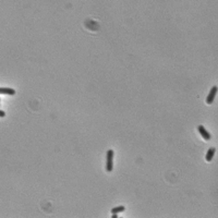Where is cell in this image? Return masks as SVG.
Returning a JSON list of instances; mask_svg holds the SVG:
<instances>
[{"label":"cell","mask_w":218,"mask_h":218,"mask_svg":"<svg viewBox=\"0 0 218 218\" xmlns=\"http://www.w3.org/2000/svg\"><path fill=\"white\" fill-rule=\"evenodd\" d=\"M113 156L115 152L112 150H108L106 154V171L111 172L113 170Z\"/></svg>","instance_id":"1"},{"label":"cell","mask_w":218,"mask_h":218,"mask_svg":"<svg viewBox=\"0 0 218 218\" xmlns=\"http://www.w3.org/2000/svg\"><path fill=\"white\" fill-rule=\"evenodd\" d=\"M218 92V87L215 85V86H213L211 88V91H209V93L207 95V97H206V104H208V105H211L213 104V101L215 100V97H216V94Z\"/></svg>","instance_id":"2"},{"label":"cell","mask_w":218,"mask_h":218,"mask_svg":"<svg viewBox=\"0 0 218 218\" xmlns=\"http://www.w3.org/2000/svg\"><path fill=\"white\" fill-rule=\"evenodd\" d=\"M197 130H199V134L202 135V137H203L204 140H206V141L211 140V137H212V135L209 134V132L206 130V129L204 128V127H203V125H199V127H197Z\"/></svg>","instance_id":"3"},{"label":"cell","mask_w":218,"mask_h":218,"mask_svg":"<svg viewBox=\"0 0 218 218\" xmlns=\"http://www.w3.org/2000/svg\"><path fill=\"white\" fill-rule=\"evenodd\" d=\"M15 89L14 88H9V87H0V95H10L13 96L15 95Z\"/></svg>","instance_id":"4"},{"label":"cell","mask_w":218,"mask_h":218,"mask_svg":"<svg viewBox=\"0 0 218 218\" xmlns=\"http://www.w3.org/2000/svg\"><path fill=\"white\" fill-rule=\"evenodd\" d=\"M215 152H216L215 147H211L209 150H207V153H206V156H205L206 162H212L213 157H214V155H215Z\"/></svg>","instance_id":"5"},{"label":"cell","mask_w":218,"mask_h":218,"mask_svg":"<svg viewBox=\"0 0 218 218\" xmlns=\"http://www.w3.org/2000/svg\"><path fill=\"white\" fill-rule=\"evenodd\" d=\"M125 211V207L123 205H119L116 207H112L111 208V214H120V213H123Z\"/></svg>","instance_id":"6"},{"label":"cell","mask_w":218,"mask_h":218,"mask_svg":"<svg viewBox=\"0 0 218 218\" xmlns=\"http://www.w3.org/2000/svg\"><path fill=\"white\" fill-rule=\"evenodd\" d=\"M5 117H6V111L0 109V118H5Z\"/></svg>","instance_id":"7"},{"label":"cell","mask_w":218,"mask_h":218,"mask_svg":"<svg viewBox=\"0 0 218 218\" xmlns=\"http://www.w3.org/2000/svg\"><path fill=\"white\" fill-rule=\"evenodd\" d=\"M111 218H118V214H112Z\"/></svg>","instance_id":"8"},{"label":"cell","mask_w":218,"mask_h":218,"mask_svg":"<svg viewBox=\"0 0 218 218\" xmlns=\"http://www.w3.org/2000/svg\"><path fill=\"white\" fill-rule=\"evenodd\" d=\"M0 104H1V98H0Z\"/></svg>","instance_id":"9"}]
</instances>
